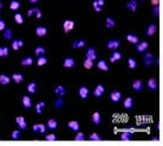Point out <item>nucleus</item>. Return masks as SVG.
Here are the masks:
<instances>
[{"label":"nucleus","instance_id":"obj_9","mask_svg":"<svg viewBox=\"0 0 163 146\" xmlns=\"http://www.w3.org/2000/svg\"><path fill=\"white\" fill-rule=\"evenodd\" d=\"M85 58H87V59H91V60H93V62L97 59V51H96V48H95V47H89V48L86 50Z\"/></svg>","mask_w":163,"mask_h":146},{"label":"nucleus","instance_id":"obj_30","mask_svg":"<svg viewBox=\"0 0 163 146\" xmlns=\"http://www.w3.org/2000/svg\"><path fill=\"white\" fill-rule=\"evenodd\" d=\"M97 67H98V69L103 71V72H108V71H109L108 62H105L104 59H101V60H98V62H97Z\"/></svg>","mask_w":163,"mask_h":146},{"label":"nucleus","instance_id":"obj_59","mask_svg":"<svg viewBox=\"0 0 163 146\" xmlns=\"http://www.w3.org/2000/svg\"><path fill=\"white\" fill-rule=\"evenodd\" d=\"M156 125H157V126H156V129H157V130H158V131L161 130V124H160V122H158V123L156 124Z\"/></svg>","mask_w":163,"mask_h":146},{"label":"nucleus","instance_id":"obj_54","mask_svg":"<svg viewBox=\"0 0 163 146\" xmlns=\"http://www.w3.org/2000/svg\"><path fill=\"white\" fill-rule=\"evenodd\" d=\"M150 2H151V5H153V6H156V5H160L161 0H150Z\"/></svg>","mask_w":163,"mask_h":146},{"label":"nucleus","instance_id":"obj_18","mask_svg":"<svg viewBox=\"0 0 163 146\" xmlns=\"http://www.w3.org/2000/svg\"><path fill=\"white\" fill-rule=\"evenodd\" d=\"M126 8L130 11V12H136L137 8H138V1L137 0H129L126 2Z\"/></svg>","mask_w":163,"mask_h":146},{"label":"nucleus","instance_id":"obj_53","mask_svg":"<svg viewBox=\"0 0 163 146\" xmlns=\"http://www.w3.org/2000/svg\"><path fill=\"white\" fill-rule=\"evenodd\" d=\"M32 131H33V133H38V124H34L33 125V127H32Z\"/></svg>","mask_w":163,"mask_h":146},{"label":"nucleus","instance_id":"obj_2","mask_svg":"<svg viewBox=\"0 0 163 146\" xmlns=\"http://www.w3.org/2000/svg\"><path fill=\"white\" fill-rule=\"evenodd\" d=\"M131 87H132V90H134V92L140 93V92L143 91V88H144V84H143V81L140 80V79H135V80L132 81Z\"/></svg>","mask_w":163,"mask_h":146},{"label":"nucleus","instance_id":"obj_13","mask_svg":"<svg viewBox=\"0 0 163 146\" xmlns=\"http://www.w3.org/2000/svg\"><path fill=\"white\" fill-rule=\"evenodd\" d=\"M156 32H157V25L154 23L149 24L147 26V28H146V34L148 37H153Z\"/></svg>","mask_w":163,"mask_h":146},{"label":"nucleus","instance_id":"obj_61","mask_svg":"<svg viewBox=\"0 0 163 146\" xmlns=\"http://www.w3.org/2000/svg\"><path fill=\"white\" fill-rule=\"evenodd\" d=\"M2 8V1H0V9Z\"/></svg>","mask_w":163,"mask_h":146},{"label":"nucleus","instance_id":"obj_23","mask_svg":"<svg viewBox=\"0 0 163 146\" xmlns=\"http://www.w3.org/2000/svg\"><path fill=\"white\" fill-rule=\"evenodd\" d=\"M46 107V103L45 101H39L37 103V105H36V113L38 115H41L43 114V112H44V110Z\"/></svg>","mask_w":163,"mask_h":146},{"label":"nucleus","instance_id":"obj_56","mask_svg":"<svg viewBox=\"0 0 163 146\" xmlns=\"http://www.w3.org/2000/svg\"><path fill=\"white\" fill-rule=\"evenodd\" d=\"M123 131H128V132H130V133H135L137 130H136L135 127H129V129H125V130H123Z\"/></svg>","mask_w":163,"mask_h":146},{"label":"nucleus","instance_id":"obj_42","mask_svg":"<svg viewBox=\"0 0 163 146\" xmlns=\"http://www.w3.org/2000/svg\"><path fill=\"white\" fill-rule=\"evenodd\" d=\"M2 32H4V39H5V40H11V39H12L13 32H12L11 28H5Z\"/></svg>","mask_w":163,"mask_h":146},{"label":"nucleus","instance_id":"obj_45","mask_svg":"<svg viewBox=\"0 0 163 146\" xmlns=\"http://www.w3.org/2000/svg\"><path fill=\"white\" fill-rule=\"evenodd\" d=\"M89 139L91 140V141H101L102 140V137L98 134V133H96V132H93L91 133L90 136H89Z\"/></svg>","mask_w":163,"mask_h":146},{"label":"nucleus","instance_id":"obj_14","mask_svg":"<svg viewBox=\"0 0 163 146\" xmlns=\"http://www.w3.org/2000/svg\"><path fill=\"white\" fill-rule=\"evenodd\" d=\"M122 58H123V54H122V52H119L118 50H114V51H112V53H111V55H110V62H118V60H121Z\"/></svg>","mask_w":163,"mask_h":146},{"label":"nucleus","instance_id":"obj_48","mask_svg":"<svg viewBox=\"0 0 163 146\" xmlns=\"http://www.w3.org/2000/svg\"><path fill=\"white\" fill-rule=\"evenodd\" d=\"M160 12H161V6L160 5H156V6H153V16L154 17H160Z\"/></svg>","mask_w":163,"mask_h":146},{"label":"nucleus","instance_id":"obj_24","mask_svg":"<svg viewBox=\"0 0 163 146\" xmlns=\"http://www.w3.org/2000/svg\"><path fill=\"white\" fill-rule=\"evenodd\" d=\"M27 92L30 93V94H36L37 91H38V85L37 83H34V81H31V83H29L27 84Z\"/></svg>","mask_w":163,"mask_h":146},{"label":"nucleus","instance_id":"obj_22","mask_svg":"<svg viewBox=\"0 0 163 146\" xmlns=\"http://www.w3.org/2000/svg\"><path fill=\"white\" fill-rule=\"evenodd\" d=\"M54 94H56L57 97H64V95L66 94V88H65L63 85H58V86H56V88H54Z\"/></svg>","mask_w":163,"mask_h":146},{"label":"nucleus","instance_id":"obj_50","mask_svg":"<svg viewBox=\"0 0 163 146\" xmlns=\"http://www.w3.org/2000/svg\"><path fill=\"white\" fill-rule=\"evenodd\" d=\"M45 132H46V125H44V124H38V133H40V134H45Z\"/></svg>","mask_w":163,"mask_h":146},{"label":"nucleus","instance_id":"obj_27","mask_svg":"<svg viewBox=\"0 0 163 146\" xmlns=\"http://www.w3.org/2000/svg\"><path fill=\"white\" fill-rule=\"evenodd\" d=\"M21 104H23V106L26 110H30L32 107V100L30 97H27V95H24L23 98H21Z\"/></svg>","mask_w":163,"mask_h":146},{"label":"nucleus","instance_id":"obj_33","mask_svg":"<svg viewBox=\"0 0 163 146\" xmlns=\"http://www.w3.org/2000/svg\"><path fill=\"white\" fill-rule=\"evenodd\" d=\"M123 106L126 110H131L134 107V99L131 97H126L124 100H123Z\"/></svg>","mask_w":163,"mask_h":146},{"label":"nucleus","instance_id":"obj_38","mask_svg":"<svg viewBox=\"0 0 163 146\" xmlns=\"http://www.w3.org/2000/svg\"><path fill=\"white\" fill-rule=\"evenodd\" d=\"M46 53V48L44 46H41V45H39V46L36 47V50H34V54L37 55V57H40V55H45Z\"/></svg>","mask_w":163,"mask_h":146},{"label":"nucleus","instance_id":"obj_34","mask_svg":"<svg viewBox=\"0 0 163 146\" xmlns=\"http://www.w3.org/2000/svg\"><path fill=\"white\" fill-rule=\"evenodd\" d=\"M116 26V20L112 17H107L105 19V27L107 28H114Z\"/></svg>","mask_w":163,"mask_h":146},{"label":"nucleus","instance_id":"obj_44","mask_svg":"<svg viewBox=\"0 0 163 146\" xmlns=\"http://www.w3.org/2000/svg\"><path fill=\"white\" fill-rule=\"evenodd\" d=\"M14 21H16L17 25H23L24 24L23 14H20V13H16V14H14Z\"/></svg>","mask_w":163,"mask_h":146},{"label":"nucleus","instance_id":"obj_19","mask_svg":"<svg viewBox=\"0 0 163 146\" xmlns=\"http://www.w3.org/2000/svg\"><path fill=\"white\" fill-rule=\"evenodd\" d=\"M24 40L23 39H16V40H12V43H11V47H12V50H14V51H18L19 48H21L24 46Z\"/></svg>","mask_w":163,"mask_h":146},{"label":"nucleus","instance_id":"obj_49","mask_svg":"<svg viewBox=\"0 0 163 146\" xmlns=\"http://www.w3.org/2000/svg\"><path fill=\"white\" fill-rule=\"evenodd\" d=\"M57 136H56V134H54V133H50V134H46V136H45V140H46V141H56V140H57Z\"/></svg>","mask_w":163,"mask_h":146},{"label":"nucleus","instance_id":"obj_7","mask_svg":"<svg viewBox=\"0 0 163 146\" xmlns=\"http://www.w3.org/2000/svg\"><path fill=\"white\" fill-rule=\"evenodd\" d=\"M147 87L149 91L155 92L156 90H157V87H158V81H157V79H156V78H150L147 83Z\"/></svg>","mask_w":163,"mask_h":146},{"label":"nucleus","instance_id":"obj_41","mask_svg":"<svg viewBox=\"0 0 163 146\" xmlns=\"http://www.w3.org/2000/svg\"><path fill=\"white\" fill-rule=\"evenodd\" d=\"M47 62H49V59H47L45 55L38 57V60H37V65L38 66H44V65H46Z\"/></svg>","mask_w":163,"mask_h":146},{"label":"nucleus","instance_id":"obj_39","mask_svg":"<svg viewBox=\"0 0 163 146\" xmlns=\"http://www.w3.org/2000/svg\"><path fill=\"white\" fill-rule=\"evenodd\" d=\"M137 62H136V59L135 58H132V57H130V58H128V67L130 69H137Z\"/></svg>","mask_w":163,"mask_h":146},{"label":"nucleus","instance_id":"obj_60","mask_svg":"<svg viewBox=\"0 0 163 146\" xmlns=\"http://www.w3.org/2000/svg\"><path fill=\"white\" fill-rule=\"evenodd\" d=\"M155 62H156V65H157V66H160V65H161V62H160L158 59H155Z\"/></svg>","mask_w":163,"mask_h":146},{"label":"nucleus","instance_id":"obj_25","mask_svg":"<svg viewBox=\"0 0 163 146\" xmlns=\"http://www.w3.org/2000/svg\"><path fill=\"white\" fill-rule=\"evenodd\" d=\"M126 40L132 44V45H136L138 41H140V38H138V36H136V34H134V33H128L126 34Z\"/></svg>","mask_w":163,"mask_h":146},{"label":"nucleus","instance_id":"obj_37","mask_svg":"<svg viewBox=\"0 0 163 146\" xmlns=\"http://www.w3.org/2000/svg\"><path fill=\"white\" fill-rule=\"evenodd\" d=\"M64 104H65V103H64V99H63V97H58L57 99L54 100V104H53L54 108H56V110H60V108L64 106Z\"/></svg>","mask_w":163,"mask_h":146},{"label":"nucleus","instance_id":"obj_47","mask_svg":"<svg viewBox=\"0 0 163 146\" xmlns=\"http://www.w3.org/2000/svg\"><path fill=\"white\" fill-rule=\"evenodd\" d=\"M20 136H21L20 130H14L12 132V134H11V138L13 139V140H18V139H20Z\"/></svg>","mask_w":163,"mask_h":146},{"label":"nucleus","instance_id":"obj_6","mask_svg":"<svg viewBox=\"0 0 163 146\" xmlns=\"http://www.w3.org/2000/svg\"><path fill=\"white\" fill-rule=\"evenodd\" d=\"M110 100L112 101V103H119L121 100H122V92L121 91H118V90H114L112 92L110 93Z\"/></svg>","mask_w":163,"mask_h":146},{"label":"nucleus","instance_id":"obj_5","mask_svg":"<svg viewBox=\"0 0 163 146\" xmlns=\"http://www.w3.org/2000/svg\"><path fill=\"white\" fill-rule=\"evenodd\" d=\"M73 28H75V21L73 20H71V19L64 20V23H63V30H64L65 33H69Z\"/></svg>","mask_w":163,"mask_h":146},{"label":"nucleus","instance_id":"obj_12","mask_svg":"<svg viewBox=\"0 0 163 146\" xmlns=\"http://www.w3.org/2000/svg\"><path fill=\"white\" fill-rule=\"evenodd\" d=\"M16 123H17V125H18V127H19V130L20 131L26 130V129H27V123H26V120H25V118H24L23 115L17 117Z\"/></svg>","mask_w":163,"mask_h":146},{"label":"nucleus","instance_id":"obj_32","mask_svg":"<svg viewBox=\"0 0 163 146\" xmlns=\"http://www.w3.org/2000/svg\"><path fill=\"white\" fill-rule=\"evenodd\" d=\"M46 127L49 130H57V127H58V122L53 119V118H51V119H49L46 123Z\"/></svg>","mask_w":163,"mask_h":146},{"label":"nucleus","instance_id":"obj_1","mask_svg":"<svg viewBox=\"0 0 163 146\" xmlns=\"http://www.w3.org/2000/svg\"><path fill=\"white\" fill-rule=\"evenodd\" d=\"M155 62V55L150 52H144L143 54V64L147 66V67H150L153 66Z\"/></svg>","mask_w":163,"mask_h":146},{"label":"nucleus","instance_id":"obj_57","mask_svg":"<svg viewBox=\"0 0 163 146\" xmlns=\"http://www.w3.org/2000/svg\"><path fill=\"white\" fill-rule=\"evenodd\" d=\"M151 140H153V141H160V137H153Z\"/></svg>","mask_w":163,"mask_h":146},{"label":"nucleus","instance_id":"obj_28","mask_svg":"<svg viewBox=\"0 0 163 146\" xmlns=\"http://www.w3.org/2000/svg\"><path fill=\"white\" fill-rule=\"evenodd\" d=\"M86 45V41L84 39H78V40H75L73 43H72V47L75 48V50H77V48H83V47H85Z\"/></svg>","mask_w":163,"mask_h":146},{"label":"nucleus","instance_id":"obj_43","mask_svg":"<svg viewBox=\"0 0 163 146\" xmlns=\"http://www.w3.org/2000/svg\"><path fill=\"white\" fill-rule=\"evenodd\" d=\"M83 65H84V67H85L86 69H91L93 67V60L85 58L84 62H83Z\"/></svg>","mask_w":163,"mask_h":146},{"label":"nucleus","instance_id":"obj_11","mask_svg":"<svg viewBox=\"0 0 163 146\" xmlns=\"http://www.w3.org/2000/svg\"><path fill=\"white\" fill-rule=\"evenodd\" d=\"M36 34H37V37H39V38H44V37H46L47 27L46 26H43V25L37 26V27H36Z\"/></svg>","mask_w":163,"mask_h":146},{"label":"nucleus","instance_id":"obj_3","mask_svg":"<svg viewBox=\"0 0 163 146\" xmlns=\"http://www.w3.org/2000/svg\"><path fill=\"white\" fill-rule=\"evenodd\" d=\"M119 46H121V40H118V39H110V40H108V43H107V48L111 50V51L118 50Z\"/></svg>","mask_w":163,"mask_h":146},{"label":"nucleus","instance_id":"obj_52","mask_svg":"<svg viewBox=\"0 0 163 146\" xmlns=\"http://www.w3.org/2000/svg\"><path fill=\"white\" fill-rule=\"evenodd\" d=\"M5 28H6V23L2 19H0V31H4Z\"/></svg>","mask_w":163,"mask_h":146},{"label":"nucleus","instance_id":"obj_55","mask_svg":"<svg viewBox=\"0 0 163 146\" xmlns=\"http://www.w3.org/2000/svg\"><path fill=\"white\" fill-rule=\"evenodd\" d=\"M33 14H34L33 8H29V9H27V17H32Z\"/></svg>","mask_w":163,"mask_h":146},{"label":"nucleus","instance_id":"obj_62","mask_svg":"<svg viewBox=\"0 0 163 146\" xmlns=\"http://www.w3.org/2000/svg\"><path fill=\"white\" fill-rule=\"evenodd\" d=\"M0 140H1V138H0Z\"/></svg>","mask_w":163,"mask_h":146},{"label":"nucleus","instance_id":"obj_20","mask_svg":"<svg viewBox=\"0 0 163 146\" xmlns=\"http://www.w3.org/2000/svg\"><path fill=\"white\" fill-rule=\"evenodd\" d=\"M11 80H13L16 84H21L24 81V76L19 72H14L12 76H11Z\"/></svg>","mask_w":163,"mask_h":146},{"label":"nucleus","instance_id":"obj_31","mask_svg":"<svg viewBox=\"0 0 163 146\" xmlns=\"http://www.w3.org/2000/svg\"><path fill=\"white\" fill-rule=\"evenodd\" d=\"M132 134H134V133H130V132H128V131H122V133H121V136H119V139H121L122 141H129V140H131L132 139Z\"/></svg>","mask_w":163,"mask_h":146},{"label":"nucleus","instance_id":"obj_4","mask_svg":"<svg viewBox=\"0 0 163 146\" xmlns=\"http://www.w3.org/2000/svg\"><path fill=\"white\" fill-rule=\"evenodd\" d=\"M149 48V43L148 41H138L137 44H136V52L137 53H144V52H147V50Z\"/></svg>","mask_w":163,"mask_h":146},{"label":"nucleus","instance_id":"obj_36","mask_svg":"<svg viewBox=\"0 0 163 146\" xmlns=\"http://www.w3.org/2000/svg\"><path fill=\"white\" fill-rule=\"evenodd\" d=\"M10 57V50H8L7 46H1L0 47V58L5 59V58H8Z\"/></svg>","mask_w":163,"mask_h":146},{"label":"nucleus","instance_id":"obj_16","mask_svg":"<svg viewBox=\"0 0 163 146\" xmlns=\"http://www.w3.org/2000/svg\"><path fill=\"white\" fill-rule=\"evenodd\" d=\"M91 122L93 123V125H96V126H99L102 124V115L99 112H93L92 115H91Z\"/></svg>","mask_w":163,"mask_h":146},{"label":"nucleus","instance_id":"obj_17","mask_svg":"<svg viewBox=\"0 0 163 146\" xmlns=\"http://www.w3.org/2000/svg\"><path fill=\"white\" fill-rule=\"evenodd\" d=\"M104 4H105V1H104V0H93V1H92L93 9H95L97 13H99L102 9H103Z\"/></svg>","mask_w":163,"mask_h":146},{"label":"nucleus","instance_id":"obj_15","mask_svg":"<svg viewBox=\"0 0 163 146\" xmlns=\"http://www.w3.org/2000/svg\"><path fill=\"white\" fill-rule=\"evenodd\" d=\"M89 88L86 87V86H80L79 88H78V94H79V97H80V99L85 100L87 99V97H89Z\"/></svg>","mask_w":163,"mask_h":146},{"label":"nucleus","instance_id":"obj_21","mask_svg":"<svg viewBox=\"0 0 163 146\" xmlns=\"http://www.w3.org/2000/svg\"><path fill=\"white\" fill-rule=\"evenodd\" d=\"M150 122H151V117H149V115H140L137 118V125H147Z\"/></svg>","mask_w":163,"mask_h":146},{"label":"nucleus","instance_id":"obj_46","mask_svg":"<svg viewBox=\"0 0 163 146\" xmlns=\"http://www.w3.org/2000/svg\"><path fill=\"white\" fill-rule=\"evenodd\" d=\"M85 139H86V137L83 132H78L77 134L75 136V140H76V141H84Z\"/></svg>","mask_w":163,"mask_h":146},{"label":"nucleus","instance_id":"obj_40","mask_svg":"<svg viewBox=\"0 0 163 146\" xmlns=\"http://www.w3.org/2000/svg\"><path fill=\"white\" fill-rule=\"evenodd\" d=\"M20 8V1L19 0H13L10 2V9L12 11H18Z\"/></svg>","mask_w":163,"mask_h":146},{"label":"nucleus","instance_id":"obj_51","mask_svg":"<svg viewBox=\"0 0 163 146\" xmlns=\"http://www.w3.org/2000/svg\"><path fill=\"white\" fill-rule=\"evenodd\" d=\"M33 11H34V14L33 16H36L37 19H41V17H43V13H41V11L37 7H33Z\"/></svg>","mask_w":163,"mask_h":146},{"label":"nucleus","instance_id":"obj_58","mask_svg":"<svg viewBox=\"0 0 163 146\" xmlns=\"http://www.w3.org/2000/svg\"><path fill=\"white\" fill-rule=\"evenodd\" d=\"M29 1H30V2H31V4H33V5H36V4H37V2H38L39 0H29Z\"/></svg>","mask_w":163,"mask_h":146},{"label":"nucleus","instance_id":"obj_29","mask_svg":"<svg viewBox=\"0 0 163 146\" xmlns=\"http://www.w3.org/2000/svg\"><path fill=\"white\" fill-rule=\"evenodd\" d=\"M10 83H11V77H8L7 74H5V73H1L0 74V85L8 86Z\"/></svg>","mask_w":163,"mask_h":146},{"label":"nucleus","instance_id":"obj_35","mask_svg":"<svg viewBox=\"0 0 163 146\" xmlns=\"http://www.w3.org/2000/svg\"><path fill=\"white\" fill-rule=\"evenodd\" d=\"M33 58L32 57H25V58H23L21 59V62H20V64H21V66H24V67H27V66H31V65H33Z\"/></svg>","mask_w":163,"mask_h":146},{"label":"nucleus","instance_id":"obj_8","mask_svg":"<svg viewBox=\"0 0 163 146\" xmlns=\"http://www.w3.org/2000/svg\"><path fill=\"white\" fill-rule=\"evenodd\" d=\"M63 66H64L65 69H73V67L76 66V60H75V58H72V57L65 58L64 62H63Z\"/></svg>","mask_w":163,"mask_h":146},{"label":"nucleus","instance_id":"obj_26","mask_svg":"<svg viewBox=\"0 0 163 146\" xmlns=\"http://www.w3.org/2000/svg\"><path fill=\"white\" fill-rule=\"evenodd\" d=\"M68 127H69V130L73 131V132H78L80 125H79V123H78L77 120H70L68 123Z\"/></svg>","mask_w":163,"mask_h":146},{"label":"nucleus","instance_id":"obj_10","mask_svg":"<svg viewBox=\"0 0 163 146\" xmlns=\"http://www.w3.org/2000/svg\"><path fill=\"white\" fill-rule=\"evenodd\" d=\"M104 92H105V87H104L102 84H98L96 87H95V90H93V97H96V98H101V97H103Z\"/></svg>","mask_w":163,"mask_h":146}]
</instances>
